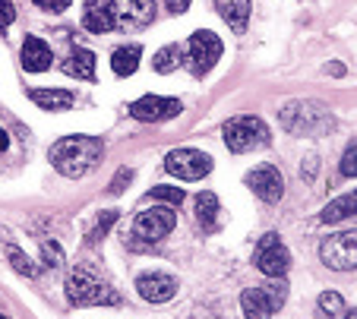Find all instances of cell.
Listing matches in <instances>:
<instances>
[{
    "label": "cell",
    "instance_id": "obj_1",
    "mask_svg": "<svg viewBox=\"0 0 357 319\" xmlns=\"http://www.w3.org/2000/svg\"><path fill=\"white\" fill-rule=\"evenodd\" d=\"M47 158H51V164L61 177L76 180V177H86L105 158V143L98 136H63L51 146Z\"/></svg>",
    "mask_w": 357,
    "mask_h": 319
},
{
    "label": "cell",
    "instance_id": "obj_2",
    "mask_svg": "<svg viewBox=\"0 0 357 319\" xmlns=\"http://www.w3.org/2000/svg\"><path fill=\"white\" fill-rule=\"evenodd\" d=\"M278 123H282V130L291 136H329L332 130H335L332 111L326 108L323 102H313V98L288 102L278 111Z\"/></svg>",
    "mask_w": 357,
    "mask_h": 319
},
{
    "label": "cell",
    "instance_id": "obj_3",
    "mask_svg": "<svg viewBox=\"0 0 357 319\" xmlns=\"http://www.w3.org/2000/svg\"><path fill=\"white\" fill-rule=\"evenodd\" d=\"M67 300L73 306H117L121 294L86 265H73L67 275Z\"/></svg>",
    "mask_w": 357,
    "mask_h": 319
},
{
    "label": "cell",
    "instance_id": "obj_4",
    "mask_svg": "<svg viewBox=\"0 0 357 319\" xmlns=\"http://www.w3.org/2000/svg\"><path fill=\"white\" fill-rule=\"evenodd\" d=\"M288 300V281L284 279H269L259 288H247L241 294V310L243 319H272Z\"/></svg>",
    "mask_w": 357,
    "mask_h": 319
},
{
    "label": "cell",
    "instance_id": "obj_5",
    "mask_svg": "<svg viewBox=\"0 0 357 319\" xmlns=\"http://www.w3.org/2000/svg\"><path fill=\"white\" fill-rule=\"evenodd\" d=\"M222 133H225V146H228L234 155H243V152H253V149H266L272 139L269 127L253 114L231 117V120L225 123Z\"/></svg>",
    "mask_w": 357,
    "mask_h": 319
},
{
    "label": "cell",
    "instance_id": "obj_6",
    "mask_svg": "<svg viewBox=\"0 0 357 319\" xmlns=\"http://www.w3.org/2000/svg\"><path fill=\"white\" fill-rule=\"evenodd\" d=\"M222 38H218L215 32H209V29H199V32L190 35L187 41V70L196 76V79H202V76H209L212 67H215L218 61H222Z\"/></svg>",
    "mask_w": 357,
    "mask_h": 319
},
{
    "label": "cell",
    "instance_id": "obj_7",
    "mask_svg": "<svg viewBox=\"0 0 357 319\" xmlns=\"http://www.w3.org/2000/svg\"><path fill=\"white\" fill-rule=\"evenodd\" d=\"M174 224H177V212L171 209V205H152V209H142L139 215L133 218L130 234H133L136 240H142V244H162V240L174 231Z\"/></svg>",
    "mask_w": 357,
    "mask_h": 319
},
{
    "label": "cell",
    "instance_id": "obj_8",
    "mask_svg": "<svg viewBox=\"0 0 357 319\" xmlns=\"http://www.w3.org/2000/svg\"><path fill=\"white\" fill-rule=\"evenodd\" d=\"M319 259L335 272L357 269V231H338L319 244Z\"/></svg>",
    "mask_w": 357,
    "mask_h": 319
},
{
    "label": "cell",
    "instance_id": "obj_9",
    "mask_svg": "<svg viewBox=\"0 0 357 319\" xmlns=\"http://www.w3.org/2000/svg\"><path fill=\"white\" fill-rule=\"evenodd\" d=\"M253 263H257V269L263 272L266 279H282L284 272L291 269V253L278 234H263L257 250H253Z\"/></svg>",
    "mask_w": 357,
    "mask_h": 319
},
{
    "label": "cell",
    "instance_id": "obj_10",
    "mask_svg": "<svg viewBox=\"0 0 357 319\" xmlns=\"http://www.w3.org/2000/svg\"><path fill=\"white\" fill-rule=\"evenodd\" d=\"M165 171L177 180H202L212 171V155L199 149H174L165 158Z\"/></svg>",
    "mask_w": 357,
    "mask_h": 319
},
{
    "label": "cell",
    "instance_id": "obj_11",
    "mask_svg": "<svg viewBox=\"0 0 357 319\" xmlns=\"http://www.w3.org/2000/svg\"><path fill=\"white\" fill-rule=\"evenodd\" d=\"M183 104L177 98H165V95H142L130 104V117L142 123H162V120H174L181 117Z\"/></svg>",
    "mask_w": 357,
    "mask_h": 319
},
{
    "label": "cell",
    "instance_id": "obj_12",
    "mask_svg": "<svg viewBox=\"0 0 357 319\" xmlns=\"http://www.w3.org/2000/svg\"><path fill=\"white\" fill-rule=\"evenodd\" d=\"M117 29H146L155 20V0H111Z\"/></svg>",
    "mask_w": 357,
    "mask_h": 319
},
{
    "label": "cell",
    "instance_id": "obj_13",
    "mask_svg": "<svg viewBox=\"0 0 357 319\" xmlns=\"http://www.w3.org/2000/svg\"><path fill=\"white\" fill-rule=\"evenodd\" d=\"M247 187L257 193L263 203H278L284 196V177L275 164H259L247 174Z\"/></svg>",
    "mask_w": 357,
    "mask_h": 319
},
{
    "label": "cell",
    "instance_id": "obj_14",
    "mask_svg": "<svg viewBox=\"0 0 357 319\" xmlns=\"http://www.w3.org/2000/svg\"><path fill=\"white\" fill-rule=\"evenodd\" d=\"M136 291L149 304H168L177 294V279L174 275H165V272H146V275L136 279Z\"/></svg>",
    "mask_w": 357,
    "mask_h": 319
},
{
    "label": "cell",
    "instance_id": "obj_15",
    "mask_svg": "<svg viewBox=\"0 0 357 319\" xmlns=\"http://www.w3.org/2000/svg\"><path fill=\"white\" fill-rule=\"evenodd\" d=\"M20 57H22V70H26V73H45V70H51V61H54L47 41L38 38V35H26Z\"/></svg>",
    "mask_w": 357,
    "mask_h": 319
},
{
    "label": "cell",
    "instance_id": "obj_16",
    "mask_svg": "<svg viewBox=\"0 0 357 319\" xmlns=\"http://www.w3.org/2000/svg\"><path fill=\"white\" fill-rule=\"evenodd\" d=\"M196 224H199L206 234H215L222 228V203H218L215 193L202 190L196 196Z\"/></svg>",
    "mask_w": 357,
    "mask_h": 319
},
{
    "label": "cell",
    "instance_id": "obj_17",
    "mask_svg": "<svg viewBox=\"0 0 357 319\" xmlns=\"http://www.w3.org/2000/svg\"><path fill=\"white\" fill-rule=\"evenodd\" d=\"M215 7L222 13V20L231 26V32L234 35L247 32L250 13H253V0H215Z\"/></svg>",
    "mask_w": 357,
    "mask_h": 319
},
{
    "label": "cell",
    "instance_id": "obj_18",
    "mask_svg": "<svg viewBox=\"0 0 357 319\" xmlns=\"http://www.w3.org/2000/svg\"><path fill=\"white\" fill-rule=\"evenodd\" d=\"M82 29H89V32H95V35L117 29L114 26V10H111L108 0H101V3L98 0H89L86 13H82Z\"/></svg>",
    "mask_w": 357,
    "mask_h": 319
},
{
    "label": "cell",
    "instance_id": "obj_19",
    "mask_svg": "<svg viewBox=\"0 0 357 319\" xmlns=\"http://www.w3.org/2000/svg\"><path fill=\"white\" fill-rule=\"evenodd\" d=\"M29 98H32L41 111H70L76 102V95L67 92V88H32Z\"/></svg>",
    "mask_w": 357,
    "mask_h": 319
},
{
    "label": "cell",
    "instance_id": "obj_20",
    "mask_svg": "<svg viewBox=\"0 0 357 319\" xmlns=\"http://www.w3.org/2000/svg\"><path fill=\"white\" fill-rule=\"evenodd\" d=\"M319 218H323L326 224H338V221H348V218H357V190L335 196L323 212H319Z\"/></svg>",
    "mask_w": 357,
    "mask_h": 319
},
{
    "label": "cell",
    "instance_id": "obj_21",
    "mask_svg": "<svg viewBox=\"0 0 357 319\" xmlns=\"http://www.w3.org/2000/svg\"><path fill=\"white\" fill-rule=\"evenodd\" d=\"M63 73L92 82L95 79V54L89 48H73L67 54V61H63Z\"/></svg>",
    "mask_w": 357,
    "mask_h": 319
},
{
    "label": "cell",
    "instance_id": "obj_22",
    "mask_svg": "<svg viewBox=\"0 0 357 319\" xmlns=\"http://www.w3.org/2000/svg\"><path fill=\"white\" fill-rule=\"evenodd\" d=\"M139 57H142V48L139 45H127V48H117L111 54V70L117 76H133L139 70Z\"/></svg>",
    "mask_w": 357,
    "mask_h": 319
},
{
    "label": "cell",
    "instance_id": "obj_23",
    "mask_svg": "<svg viewBox=\"0 0 357 319\" xmlns=\"http://www.w3.org/2000/svg\"><path fill=\"white\" fill-rule=\"evenodd\" d=\"M181 63H183L181 45H165V48H158L155 57H152V70H155V73H174Z\"/></svg>",
    "mask_w": 357,
    "mask_h": 319
},
{
    "label": "cell",
    "instance_id": "obj_24",
    "mask_svg": "<svg viewBox=\"0 0 357 319\" xmlns=\"http://www.w3.org/2000/svg\"><path fill=\"white\" fill-rule=\"evenodd\" d=\"M7 259H10V265H13L20 275H26V279H38V265H35L32 259L20 250V247H7Z\"/></svg>",
    "mask_w": 357,
    "mask_h": 319
},
{
    "label": "cell",
    "instance_id": "obj_25",
    "mask_svg": "<svg viewBox=\"0 0 357 319\" xmlns=\"http://www.w3.org/2000/svg\"><path fill=\"white\" fill-rule=\"evenodd\" d=\"M317 306H319V313H323V316H329V319H335V316H342V313H344V300H342V294H335V291H323V294H319Z\"/></svg>",
    "mask_w": 357,
    "mask_h": 319
},
{
    "label": "cell",
    "instance_id": "obj_26",
    "mask_svg": "<svg viewBox=\"0 0 357 319\" xmlns=\"http://www.w3.org/2000/svg\"><path fill=\"white\" fill-rule=\"evenodd\" d=\"M149 199H155V203H168L171 209H177V205L187 199V193L181 190V187H152V193H149Z\"/></svg>",
    "mask_w": 357,
    "mask_h": 319
},
{
    "label": "cell",
    "instance_id": "obj_27",
    "mask_svg": "<svg viewBox=\"0 0 357 319\" xmlns=\"http://www.w3.org/2000/svg\"><path fill=\"white\" fill-rule=\"evenodd\" d=\"M117 221V212H101V218L95 221V228L89 231V244H98V240H105V234L111 231V224Z\"/></svg>",
    "mask_w": 357,
    "mask_h": 319
},
{
    "label": "cell",
    "instance_id": "obj_28",
    "mask_svg": "<svg viewBox=\"0 0 357 319\" xmlns=\"http://www.w3.org/2000/svg\"><path fill=\"white\" fill-rule=\"evenodd\" d=\"M342 174L344 177H357V139H351L344 146V155H342Z\"/></svg>",
    "mask_w": 357,
    "mask_h": 319
},
{
    "label": "cell",
    "instance_id": "obj_29",
    "mask_svg": "<svg viewBox=\"0 0 357 319\" xmlns=\"http://www.w3.org/2000/svg\"><path fill=\"white\" fill-rule=\"evenodd\" d=\"M41 259H45V265L47 269H57V265L63 263V250H61V244H41Z\"/></svg>",
    "mask_w": 357,
    "mask_h": 319
},
{
    "label": "cell",
    "instance_id": "obj_30",
    "mask_svg": "<svg viewBox=\"0 0 357 319\" xmlns=\"http://www.w3.org/2000/svg\"><path fill=\"white\" fill-rule=\"evenodd\" d=\"M13 20H16L13 0H0V35H3L10 26H13Z\"/></svg>",
    "mask_w": 357,
    "mask_h": 319
},
{
    "label": "cell",
    "instance_id": "obj_31",
    "mask_svg": "<svg viewBox=\"0 0 357 319\" xmlns=\"http://www.w3.org/2000/svg\"><path fill=\"white\" fill-rule=\"evenodd\" d=\"M130 180H133V171H130V168H121V171H117V174H114V180H111V187H108V190L117 196V193H123V187H127Z\"/></svg>",
    "mask_w": 357,
    "mask_h": 319
},
{
    "label": "cell",
    "instance_id": "obj_32",
    "mask_svg": "<svg viewBox=\"0 0 357 319\" xmlns=\"http://www.w3.org/2000/svg\"><path fill=\"white\" fill-rule=\"evenodd\" d=\"M70 3H73V0H35V7L47 10V13H63Z\"/></svg>",
    "mask_w": 357,
    "mask_h": 319
},
{
    "label": "cell",
    "instance_id": "obj_33",
    "mask_svg": "<svg viewBox=\"0 0 357 319\" xmlns=\"http://www.w3.org/2000/svg\"><path fill=\"white\" fill-rule=\"evenodd\" d=\"M165 10L174 13V16H181V13H187L190 10V0H165Z\"/></svg>",
    "mask_w": 357,
    "mask_h": 319
},
{
    "label": "cell",
    "instance_id": "obj_34",
    "mask_svg": "<svg viewBox=\"0 0 357 319\" xmlns=\"http://www.w3.org/2000/svg\"><path fill=\"white\" fill-rule=\"evenodd\" d=\"M7 146H10V136L7 130H0V152H7Z\"/></svg>",
    "mask_w": 357,
    "mask_h": 319
},
{
    "label": "cell",
    "instance_id": "obj_35",
    "mask_svg": "<svg viewBox=\"0 0 357 319\" xmlns=\"http://www.w3.org/2000/svg\"><path fill=\"white\" fill-rule=\"evenodd\" d=\"M344 319H357V310H354V313H348V316H344Z\"/></svg>",
    "mask_w": 357,
    "mask_h": 319
},
{
    "label": "cell",
    "instance_id": "obj_36",
    "mask_svg": "<svg viewBox=\"0 0 357 319\" xmlns=\"http://www.w3.org/2000/svg\"><path fill=\"white\" fill-rule=\"evenodd\" d=\"M0 319H10V316H7V313H0Z\"/></svg>",
    "mask_w": 357,
    "mask_h": 319
}]
</instances>
